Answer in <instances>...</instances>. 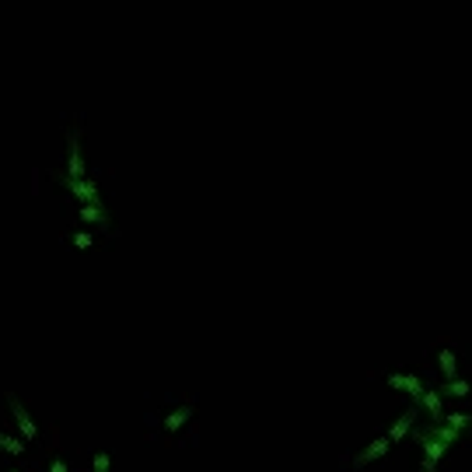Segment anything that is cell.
Here are the masks:
<instances>
[{
	"mask_svg": "<svg viewBox=\"0 0 472 472\" xmlns=\"http://www.w3.org/2000/svg\"><path fill=\"white\" fill-rule=\"evenodd\" d=\"M7 406H11V417H14V424H18L21 441H39V437H43V430H39V424H36V417L25 409V402H21L14 392H7Z\"/></svg>",
	"mask_w": 472,
	"mask_h": 472,
	"instance_id": "obj_1",
	"label": "cell"
},
{
	"mask_svg": "<svg viewBox=\"0 0 472 472\" xmlns=\"http://www.w3.org/2000/svg\"><path fill=\"white\" fill-rule=\"evenodd\" d=\"M67 147H70V175L67 178H85V158H81V133L77 129H70L67 133Z\"/></svg>",
	"mask_w": 472,
	"mask_h": 472,
	"instance_id": "obj_2",
	"label": "cell"
},
{
	"mask_svg": "<svg viewBox=\"0 0 472 472\" xmlns=\"http://www.w3.org/2000/svg\"><path fill=\"white\" fill-rule=\"evenodd\" d=\"M63 186H67V189H70L81 203L102 207V203H98V186H95V182H87V178H81V182H77V178H63Z\"/></svg>",
	"mask_w": 472,
	"mask_h": 472,
	"instance_id": "obj_3",
	"label": "cell"
},
{
	"mask_svg": "<svg viewBox=\"0 0 472 472\" xmlns=\"http://www.w3.org/2000/svg\"><path fill=\"white\" fill-rule=\"evenodd\" d=\"M81 220H87V224H109V214H105L102 207H91V203H85V207H81Z\"/></svg>",
	"mask_w": 472,
	"mask_h": 472,
	"instance_id": "obj_4",
	"label": "cell"
},
{
	"mask_svg": "<svg viewBox=\"0 0 472 472\" xmlns=\"http://www.w3.org/2000/svg\"><path fill=\"white\" fill-rule=\"evenodd\" d=\"M0 448H4L7 455H14V458H21V455H25V441H18V437H7V434H0Z\"/></svg>",
	"mask_w": 472,
	"mask_h": 472,
	"instance_id": "obj_5",
	"label": "cell"
},
{
	"mask_svg": "<svg viewBox=\"0 0 472 472\" xmlns=\"http://www.w3.org/2000/svg\"><path fill=\"white\" fill-rule=\"evenodd\" d=\"M109 466H112L109 451H95V472H109Z\"/></svg>",
	"mask_w": 472,
	"mask_h": 472,
	"instance_id": "obj_6",
	"label": "cell"
},
{
	"mask_svg": "<svg viewBox=\"0 0 472 472\" xmlns=\"http://www.w3.org/2000/svg\"><path fill=\"white\" fill-rule=\"evenodd\" d=\"M49 472H70V469H67V462H63L60 455H53V462H49Z\"/></svg>",
	"mask_w": 472,
	"mask_h": 472,
	"instance_id": "obj_7",
	"label": "cell"
},
{
	"mask_svg": "<svg viewBox=\"0 0 472 472\" xmlns=\"http://www.w3.org/2000/svg\"><path fill=\"white\" fill-rule=\"evenodd\" d=\"M74 245H77V249H87V245H91V235H85V231L74 235Z\"/></svg>",
	"mask_w": 472,
	"mask_h": 472,
	"instance_id": "obj_8",
	"label": "cell"
},
{
	"mask_svg": "<svg viewBox=\"0 0 472 472\" xmlns=\"http://www.w3.org/2000/svg\"><path fill=\"white\" fill-rule=\"evenodd\" d=\"M7 472H25V469H7Z\"/></svg>",
	"mask_w": 472,
	"mask_h": 472,
	"instance_id": "obj_9",
	"label": "cell"
}]
</instances>
